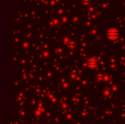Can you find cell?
<instances>
[{
    "label": "cell",
    "mask_w": 125,
    "mask_h": 124,
    "mask_svg": "<svg viewBox=\"0 0 125 124\" xmlns=\"http://www.w3.org/2000/svg\"><path fill=\"white\" fill-rule=\"evenodd\" d=\"M119 32L118 30L115 28H109L107 32H106V35L107 37L111 40H116L118 37H119Z\"/></svg>",
    "instance_id": "obj_1"
},
{
    "label": "cell",
    "mask_w": 125,
    "mask_h": 124,
    "mask_svg": "<svg viewBox=\"0 0 125 124\" xmlns=\"http://www.w3.org/2000/svg\"><path fill=\"white\" fill-rule=\"evenodd\" d=\"M87 66L90 68H96L98 66V61L95 58H90L87 61Z\"/></svg>",
    "instance_id": "obj_2"
},
{
    "label": "cell",
    "mask_w": 125,
    "mask_h": 124,
    "mask_svg": "<svg viewBox=\"0 0 125 124\" xmlns=\"http://www.w3.org/2000/svg\"><path fill=\"white\" fill-rule=\"evenodd\" d=\"M75 45H76L75 42H74L73 41H71V42H69L68 47H69V48H74L75 47Z\"/></svg>",
    "instance_id": "obj_3"
}]
</instances>
